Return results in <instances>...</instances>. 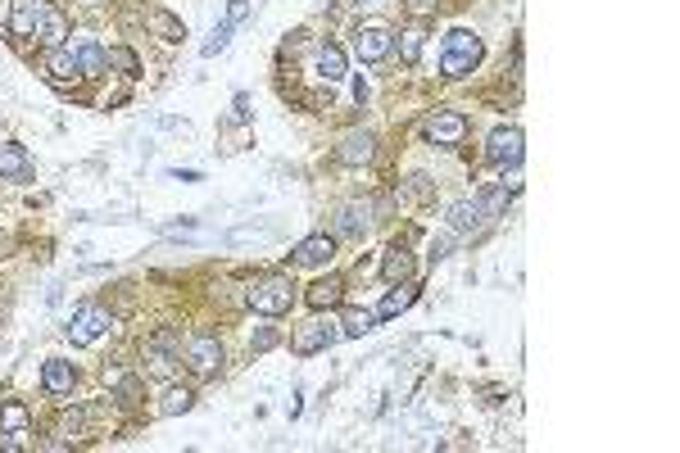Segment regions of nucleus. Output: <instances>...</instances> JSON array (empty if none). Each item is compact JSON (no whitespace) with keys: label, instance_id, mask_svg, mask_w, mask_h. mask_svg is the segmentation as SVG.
I'll return each mask as SVG.
<instances>
[{"label":"nucleus","instance_id":"obj_1","mask_svg":"<svg viewBox=\"0 0 680 453\" xmlns=\"http://www.w3.org/2000/svg\"><path fill=\"white\" fill-rule=\"evenodd\" d=\"M481 55H486L481 37H476V32H467V28H454V32H445L440 73H445V78H467V73H472L476 64H481Z\"/></svg>","mask_w":680,"mask_h":453},{"label":"nucleus","instance_id":"obj_2","mask_svg":"<svg viewBox=\"0 0 680 453\" xmlns=\"http://www.w3.org/2000/svg\"><path fill=\"white\" fill-rule=\"evenodd\" d=\"M245 299H250L254 313L282 318V313H291V304H295V286H291V277H259Z\"/></svg>","mask_w":680,"mask_h":453},{"label":"nucleus","instance_id":"obj_3","mask_svg":"<svg viewBox=\"0 0 680 453\" xmlns=\"http://www.w3.org/2000/svg\"><path fill=\"white\" fill-rule=\"evenodd\" d=\"M486 155H490V164L504 168V173L517 168L522 155H526V136H522V127H495L490 141H486Z\"/></svg>","mask_w":680,"mask_h":453},{"label":"nucleus","instance_id":"obj_4","mask_svg":"<svg viewBox=\"0 0 680 453\" xmlns=\"http://www.w3.org/2000/svg\"><path fill=\"white\" fill-rule=\"evenodd\" d=\"M109 327H114V313H109V309L82 304V309L73 313V322H68V340H73V345H96L100 336H109Z\"/></svg>","mask_w":680,"mask_h":453},{"label":"nucleus","instance_id":"obj_5","mask_svg":"<svg viewBox=\"0 0 680 453\" xmlns=\"http://www.w3.org/2000/svg\"><path fill=\"white\" fill-rule=\"evenodd\" d=\"M186 367H191L195 376H214V372L223 367V345H218V336H191V340H186Z\"/></svg>","mask_w":680,"mask_h":453},{"label":"nucleus","instance_id":"obj_6","mask_svg":"<svg viewBox=\"0 0 680 453\" xmlns=\"http://www.w3.org/2000/svg\"><path fill=\"white\" fill-rule=\"evenodd\" d=\"M68 50H73L82 78H105V68H109V50H105L96 37H68Z\"/></svg>","mask_w":680,"mask_h":453},{"label":"nucleus","instance_id":"obj_7","mask_svg":"<svg viewBox=\"0 0 680 453\" xmlns=\"http://www.w3.org/2000/svg\"><path fill=\"white\" fill-rule=\"evenodd\" d=\"M336 340H340V327H336V322L313 318V322H304V327L295 331V340H291V345H295V354H300V358H309V354H318V349H331Z\"/></svg>","mask_w":680,"mask_h":453},{"label":"nucleus","instance_id":"obj_8","mask_svg":"<svg viewBox=\"0 0 680 453\" xmlns=\"http://www.w3.org/2000/svg\"><path fill=\"white\" fill-rule=\"evenodd\" d=\"M372 155H377V136L372 132H345L340 145H336V159L345 168H363V164H372Z\"/></svg>","mask_w":680,"mask_h":453},{"label":"nucleus","instance_id":"obj_9","mask_svg":"<svg viewBox=\"0 0 680 453\" xmlns=\"http://www.w3.org/2000/svg\"><path fill=\"white\" fill-rule=\"evenodd\" d=\"M390 46H395V37H390V28H381V23H368V28H359V32H354V55H359L363 64L386 59V55H390Z\"/></svg>","mask_w":680,"mask_h":453},{"label":"nucleus","instance_id":"obj_10","mask_svg":"<svg viewBox=\"0 0 680 453\" xmlns=\"http://www.w3.org/2000/svg\"><path fill=\"white\" fill-rule=\"evenodd\" d=\"M73 381H78V367H73V363H64V358H46V367H41V390H46L50 399L73 395Z\"/></svg>","mask_w":680,"mask_h":453},{"label":"nucleus","instance_id":"obj_11","mask_svg":"<svg viewBox=\"0 0 680 453\" xmlns=\"http://www.w3.org/2000/svg\"><path fill=\"white\" fill-rule=\"evenodd\" d=\"M46 50H59V46H68V37H73V32H68V19H64V10L59 5H46L41 10V23H37V32H32Z\"/></svg>","mask_w":680,"mask_h":453},{"label":"nucleus","instance_id":"obj_12","mask_svg":"<svg viewBox=\"0 0 680 453\" xmlns=\"http://www.w3.org/2000/svg\"><path fill=\"white\" fill-rule=\"evenodd\" d=\"M0 182H32V159L14 141H0Z\"/></svg>","mask_w":680,"mask_h":453},{"label":"nucleus","instance_id":"obj_13","mask_svg":"<svg viewBox=\"0 0 680 453\" xmlns=\"http://www.w3.org/2000/svg\"><path fill=\"white\" fill-rule=\"evenodd\" d=\"M304 299H309L313 313H327V309H336L340 299H345V281H340L336 272H327L322 281H313V286L304 290Z\"/></svg>","mask_w":680,"mask_h":453},{"label":"nucleus","instance_id":"obj_14","mask_svg":"<svg viewBox=\"0 0 680 453\" xmlns=\"http://www.w3.org/2000/svg\"><path fill=\"white\" fill-rule=\"evenodd\" d=\"M427 136H431L436 145H458V141L467 136V118H463V114H454V109H440V114H431Z\"/></svg>","mask_w":680,"mask_h":453},{"label":"nucleus","instance_id":"obj_15","mask_svg":"<svg viewBox=\"0 0 680 453\" xmlns=\"http://www.w3.org/2000/svg\"><path fill=\"white\" fill-rule=\"evenodd\" d=\"M41 10H46V0H10V32L14 37H32L37 23H41Z\"/></svg>","mask_w":680,"mask_h":453},{"label":"nucleus","instance_id":"obj_16","mask_svg":"<svg viewBox=\"0 0 680 453\" xmlns=\"http://www.w3.org/2000/svg\"><path fill=\"white\" fill-rule=\"evenodd\" d=\"M486 213H481V204L476 200H458L454 209H449V226L454 232H463V236H476V232H486Z\"/></svg>","mask_w":680,"mask_h":453},{"label":"nucleus","instance_id":"obj_17","mask_svg":"<svg viewBox=\"0 0 680 453\" xmlns=\"http://www.w3.org/2000/svg\"><path fill=\"white\" fill-rule=\"evenodd\" d=\"M331 254H336V241L327 232H318V236H309V241L295 245V263H304V268H327Z\"/></svg>","mask_w":680,"mask_h":453},{"label":"nucleus","instance_id":"obj_18","mask_svg":"<svg viewBox=\"0 0 680 453\" xmlns=\"http://www.w3.org/2000/svg\"><path fill=\"white\" fill-rule=\"evenodd\" d=\"M318 78L322 82H345L350 78V64H345V50H340L336 41L318 46Z\"/></svg>","mask_w":680,"mask_h":453},{"label":"nucleus","instance_id":"obj_19","mask_svg":"<svg viewBox=\"0 0 680 453\" xmlns=\"http://www.w3.org/2000/svg\"><path fill=\"white\" fill-rule=\"evenodd\" d=\"M46 73H50L55 87H68V82L82 78V73H78V59H73V50H68V46H59V50L46 55Z\"/></svg>","mask_w":680,"mask_h":453},{"label":"nucleus","instance_id":"obj_20","mask_svg":"<svg viewBox=\"0 0 680 453\" xmlns=\"http://www.w3.org/2000/svg\"><path fill=\"white\" fill-rule=\"evenodd\" d=\"M368 226H372V209L368 204H345V209H340V218H336V232L350 236V241L368 236Z\"/></svg>","mask_w":680,"mask_h":453},{"label":"nucleus","instance_id":"obj_21","mask_svg":"<svg viewBox=\"0 0 680 453\" xmlns=\"http://www.w3.org/2000/svg\"><path fill=\"white\" fill-rule=\"evenodd\" d=\"M413 299H418V286H413V281H395V286L386 290V299H381L377 318H399L404 309H413Z\"/></svg>","mask_w":680,"mask_h":453},{"label":"nucleus","instance_id":"obj_22","mask_svg":"<svg viewBox=\"0 0 680 453\" xmlns=\"http://www.w3.org/2000/svg\"><path fill=\"white\" fill-rule=\"evenodd\" d=\"M408 277H413V254H408L404 245H390L386 259H381V281L395 286V281H408Z\"/></svg>","mask_w":680,"mask_h":453},{"label":"nucleus","instance_id":"obj_23","mask_svg":"<svg viewBox=\"0 0 680 453\" xmlns=\"http://www.w3.org/2000/svg\"><path fill=\"white\" fill-rule=\"evenodd\" d=\"M517 191H522L517 182H504V186L481 191V195H476V204H481V213H486V218H499V213L508 209V195H517Z\"/></svg>","mask_w":680,"mask_h":453},{"label":"nucleus","instance_id":"obj_24","mask_svg":"<svg viewBox=\"0 0 680 453\" xmlns=\"http://www.w3.org/2000/svg\"><path fill=\"white\" fill-rule=\"evenodd\" d=\"M150 32H155V37H164L168 46L186 41V23H182L177 14H168V10H155V14H150Z\"/></svg>","mask_w":680,"mask_h":453},{"label":"nucleus","instance_id":"obj_25","mask_svg":"<svg viewBox=\"0 0 680 453\" xmlns=\"http://www.w3.org/2000/svg\"><path fill=\"white\" fill-rule=\"evenodd\" d=\"M191 408H195V390H191V386H168V390H164V404H159L164 417H182V413H191Z\"/></svg>","mask_w":680,"mask_h":453},{"label":"nucleus","instance_id":"obj_26","mask_svg":"<svg viewBox=\"0 0 680 453\" xmlns=\"http://www.w3.org/2000/svg\"><path fill=\"white\" fill-rule=\"evenodd\" d=\"M377 322H381L377 313H368V309H350L345 318H340V336H354V340H359V336L377 331Z\"/></svg>","mask_w":680,"mask_h":453},{"label":"nucleus","instance_id":"obj_27","mask_svg":"<svg viewBox=\"0 0 680 453\" xmlns=\"http://www.w3.org/2000/svg\"><path fill=\"white\" fill-rule=\"evenodd\" d=\"M28 422H32V417H28V408H23L19 399H0V431H19V435H23Z\"/></svg>","mask_w":680,"mask_h":453},{"label":"nucleus","instance_id":"obj_28","mask_svg":"<svg viewBox=\"0 0 680 453\" xmlns=\"http://www.w3.org/2000/svg\"><path fill=\"white\" fill-rule=\"evenodd\" d=\"M422 41H427L422 28H404V32H399V59H404V64H418V59H422Z\"/></svg>","mask_w":680,"mask_h":453},{"label":"nucleus","instance_id":"obj_29","mask_svg":"<svg viewBox=\"0 0 680 453\" xmlns=\"http://www.w3.org/2000/svg\"><path fill=\"white\" fill-rule=\"evenodd\" d=\"M109 64L123 68V78H141V59H136L127 46H114V50H109Z\"/></svg>","mask_w":680,"mask_h":453},{"label":"nucleus","instance_id":"obj_30","mask_svg":"<svg viewBox=\"0 0 680 453\" xmlns=\"http://www.w3.org/2000/svg\"><path fill=\"white\" fill-rule=\"evenodd\" d=\"M55 431H59V444H64V440H78V435H82V413H78V408H64Z\"/></svg>","mask_w":680,"mask_h":453},{"label":"nucleus","instance_id":"obj_31","mask_svg":"<svg viewBox=\"0 0 680 453\" xmlns=\"http://www.w3.org/2000/svg\"><path fill=\"white\" fill-rule=\"evenodd\" d=\"M227 41H232V23H218V28H214V37L204 41V50H200V55H204V59H214V55H223V50H227Z\"/></svg>","mask_w":680,"mask_h":453},{"label":"nucleus","instance_id":"obj_32","mask_svg":"<svg viewBox=\"0 0 680 453\" xmlns=\"http://www.w3.org/2000/svg\"><path fill=\"white\" fill-rule=\"evenodd\" d=\"M408 195H413V200H431L436 195V186H431V177H408Z\"/></svg>","mask_w":680,"mask_h":453},{"label":"nucleus","instance_id":"obj_33","mask_svg":"<svg viewBox=\"0 0 680 453\" xmlns=\"http://www.w3.org/2000/svg\"><path fill=\"white\" fill-rule=\"evenodd\" d=\"M449 250H454V241H449V236H431L427 259H431V263H440V259H449Z\"/></svg>","mask_w":680,"mask_h":453},{"label":"nucleus","instance_id":"obj_34","mask_svg":"<svg viewBox=\"0 0 680 453\" xmlns=\"http://www.w3.org/2000/svg\"><path fill=\"white\" fill-rule=\"evenodd\" d=\"M250 345H254V354H268V349H272V345H277V331H272V327H259V331H254V340H250Z\"/></svg>","mask_w":680,"mask_h":453},{"label":"nucleus","instance_id":"obj_35","mask_svg":"<svg viewBox=\"0 0 680 453\" xmlns=\"http://www.w3.org/2000/svg\"><path fill=\"white\" fill-rule=\"evenodd\" d=\"M250 19V0H227V23L236 28V23H245Z\"/></svg>","mask_w":680,"mask_h":453},{"label":"nucleus","instance_id":"obj_36","mask_svg":"<svg viewBox=\"0 0 680 453\" xmlns=\"http://www.w3.org/2000/svg\"><path fill=\"white\" fill-rule=\"evenodd\" d=\"M232 118H236V123L250 118V100H245V96H236V114H232Z\"/></svg>","mask_w":680,"mask_h":453},{"label":"nucleus","instance_id":"obj_37","mask_svg":"<svg viewBox=\"0 0 680 453\" xmlns=\"http://www.w3.org/2000/svg\"><path fill=\"white\" fill-rule=\"evenodd\" d=\"M408 10H413V14H427V10H436V0H408Z\"/></svg>","mask_w":680,"mask_h":453},{"label":"nucleus","instance_id":"obj_38","mask_svg":"<svg viewBox=\"0 0 680 453\" xmlns=\"http://www.w3.org/2000/svg\"><path fill=\"white\" fill-rule=\"evenodd\" d=\"M368 96H372V91H368V82L359 78V82H354V100H359V105H368Z\"/></svg>","mask_w":680,"mask_h":453},{"label":"nucleus","instance_id":"obj_39","mask_svg":"<svg viewBox=\"0 0 680 453\" xmlns=\"http://www.w3.org/2000/svg\"><path fill=\"white\" fill-rule=\"evenodd\" d=\"M354 5H363V10H377V5H386V0H354Z\"/></svg>","mask_w":680,"mask_h":453},{"label":"nucleus","instance_id":"obj_40","mask_svg":"<svg viewBox=\"0 0 680 453\" xmlns=\"http://www.w3.org/2000/svg\"><path fill=\"white\" fill-rule=\"evenodd\" d=\"M0 141H5V136H0Z\"/></svg>","mask_w":680,"mask_h":453}]
</instances>
